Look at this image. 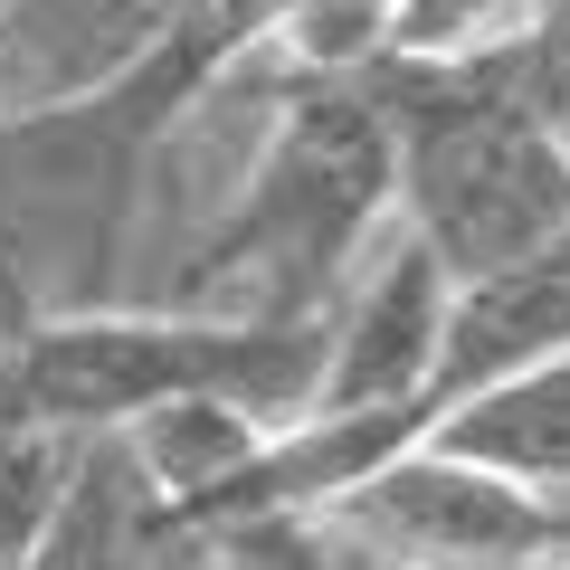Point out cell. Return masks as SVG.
I'll use <instances>...</instances> for the list:
<instances>
[{
    "label": "cell",
    "mask_w": 570,
    "mask_h": 570,
    "mask_svg": "<svg viewBox=\"0 0 570 570\" xmlns=\"http://www.w3.org/2000/svg\"><path fill=\"white\" fill-rule=\"evenodd\" d=\"M362 96L390 142V219L475 285L570 228V134L523 96L513 48H371Z\"/></svg>",
    "instance_id": "obj_3"
},
{
    "label": "cell",
    "mask_w": 570,
    "mask_h": 570,
    "mask_svg": "<svg viewBox=\"0 0 570 570\" xmlns=\"http://www.w3.org/2000/svg\"><path fill=\"white\" fill-rule=\"evenodd\" d=\"M219 77V39L200 20L163 39L115 86H86L67 105L0 115V295L39 314H86L124 305V247L153 200V171L171 163V134Z\"/></svg>",
    "instance_id": "obj_2"
},
{
    "label": "cell",
    "mask_w": 570,
    "mask_h": 570,
    "mask_svg": "<svg viewBox=\"0 0 570 570\" xmlns=\"http://www.w3.org/2000/svg\"><path fill=\"white\" fill-rule=\"evenodd\" d=\"M551 352H570V228L448 295V343H438V371H428V400L456 409L475 390L513 381V371L551 362Z\"/></svg>",
    "instance_id": "obj_9"
},
{
    "label": "cell",
    "mask_w": 570,
    "mask_h": 570,
    "mask_svg": "<svg viewBox=\"0 0 570 570\" xmlns=\"http://www.w3.org/2000/svg\"><path fill=\"white\" fill-rule=\"evenodd\" d=\"M190 523L153 494V475L115 448V438H77L67 494L48 513L29 570H181Z\"/></svg>",
    "instance_id": "obj_10"
},
{
    "label": "cell",
    "mask_w": 570,
    "mask_h": 570,
    "mask_svg": "<svg viewBox=\"0 0 570 570\" xmlns=\"http://www.w3.org/2000/svg\"><path fill=\"white\" fill-rule=\"evenodd\" d=\"M448 266L428 257L400 219L381 228L362 266L343 276L314 324H324V381H314V409H381V400H428V371H438V343H448ZM438 409V400H428Z\"/></svg>",
    "instance_id": "obj_6"
},
{
    "label": "cell",
    "mask_w": 570,
    "mask_h": 570,
    "mask_svg": "<svg viewBox=\"0 0 570 570\" xmlns=\"http://www.w3.org/2000/svg\"><path fill=\"white\" fill-rule=\"evenodd\" d=\"M257 438L266 428L247 419V409H228V400H171V409H142L134 428H115V448L153 475V494H163L171 513H190Z\"/></svg>",
    "instance_id": "obj_12"
},
{
    "label": "cell",
    "mask_w": 570,
    "mask_h": 570,
    "mask_svg": "<svg viewBox=\"0 0 570 570\" xmlns=\"http://www.w3.org/2000/svg\"><path fill=\"white\" fill-rule=\"evenodd\" d=\"M324 381V324H228V314L171 305H86L20 324L0 362V419L48 438H115L142 409L228 400L257 428H285L314 409Z\"/></svg>",
    "instance_id": "obj_4"
},
{
    "label": "cell",
    "mask_w": 570,
    "mask_h": 570,
    "mask_svg": "<svg viewBox=\"0 0 570 570\" xmlns=\"http://www.w3.org/2000/svg\"><path fill=\"white\" fill-rule=\"evenodd\" d=\"M10 343H20V305L0 295V362H10Z\"/></svg>",
    "instance_id": "obj_15"
},
{
    "label": "cell",
    "mask_w": 570,
    "mask_h": 570,
    "mask_svg": "<svg viewBox=\"0 0 570 570\" xmlns=\"http://www.w3.org/2000/svg\"><path fill=\"white\" fill-rule=\"evenodd\" d=\"M181 29V0H0V115L115 86Z\"/></svg>",
    "instance_id": "obj_8"
},
{
    "label": "cell",
    "mask_w": 570,
    "mask_h": 570,
    "mask_svg": "<svg viewBox=\"0 0 570 570\" xmlns=\"http://www.w3.org/2000/svg\"><path fill=\"white\" fill-rule=\"evenodd\" d=\"M428 400H381V409H305V419L266 428L257 448L181 513L190 532H238V523H324L362 475H381L400 448H419Z\"/></svg>",
    "instance_id": "obj_7"
},
{
    "label": "cell",
    "mask_w": 570,
    "mask_h": 570,
    "mask_svg": "<svg viewBox=\"0 0 570 570\" xmlns=\"http://www.w3.org/2000/svg\"><path fill=\"white\" fill-rule=\"evenodd\" d=\"M542 20H570V0H542V10H532V29H542Z\"/></svg>",
    "instance_id": "obj_16"
},
{
    "label": "cell",
    "mask_w": 570,
    "mask_h": 570,
    "mask_svg": "<svg viewBox=\"0 0 570 570\" xmlns=\"http://www.w3.org/2000/svg\"><path fill=\"white\" fill-rule=\"evenodd\" d=\"M324 523L371 542L400 570H542V561H570V494L513 485L494 466H466V456L428 448V438L400 448L381 475H362Z\"/></svg>",
    "instance_id": "obj_5"
},
{
    "label": "cell",
    "mask_w": 570,
    "mask_h": 570,
    "mask_svg": "<svg viewBox=\"0 0 570 570\" xmlns=\"http://www.w3.org/2000/svg\"><path fill=\"white\" fill-rule=\"evenodd\" d=\"M542 0H400L390 20V48H494L523 39Z\"/></svg>",
    "instance_id": "obj_14"
},
{
    "label": "cell",
    "mask_w": 570,
    "mask_h": 570,
    "mask_svg": "<svg viewBox=\"0 0 570 570\" xmlns=\"http://www.w3.org/2000/svg\"><path fill=\"white\" fill-rule=\"evenodd\" d=\"M428 448L466 456V466H494L513 485H542V494H570V352L513 371V381L475 390V400L438 409L428 419Z\"/></svg>",
    "instance_id": "obj_11"
},
{
    "label": "cell",
    "mask_w": 570,
    "mask_h": 570,
    "mask_svg": "<svg viewBox=\"0 0 570 570\" xmlns=\"http://www.w3.org/2000/svg\"><path fill=\"white\" fill-rule=\"evenodd\" d=\"M67 466H77V438L0 419V570H29V551L67 494Z\"/></svg>",
    "instance_id": "obj_13"
},
{
    "label": "cell",
    "mask_w": 570,
    "mask_h": 570,
    "mask_svg": "<svg viewBox=\"0 0 570 570\" xmlns=\"http://www.w3.org/2000/svg\"><path fill=\"white\" fill-rule=\"evenodd\" d=\"M542 570H570V561H542Z\"/></svg>",
    "instance_id": "obj_18"
},
{
    "label": "cell",
    "mask_w": 570,
    "mask_h": 570,
    "mask_svg": "<svg viewBox=\"0 0 570 570\" xmlns=\"http://www.w3.org/2000/svg\"><path fill=\"white\" fill-rule=\"evenodd\" d=\"M181 20H209V0H181Z\"/></svg>",
    "instance_id": "obj_17"
},
{
    "label": "cell",
    "mask_w": 570,
    "mask_h": 570,
    "mask_svg": "<svg viewBox=\"0 0 570 570\" xmlns=\"http://www.w3.org/2000/svg\"><path fill=\"white\" fill-rule=\"evenodd\" d=\"M209 86L257 105V142L228 171L219 219L190 238L171 276V314H228V324H314L343 276L390 228V142L362 77H257L219 67Z\"/></svg>",
    "instance_id": "obj_1"
}]
</instances>
